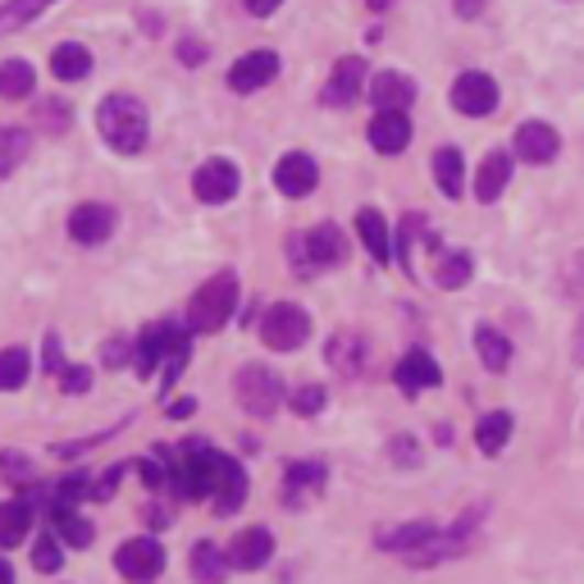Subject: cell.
<instances>
[{
    "label": "cell",
    "mask_w": 584,
    "mask_h": 584,
    "mask_svg": "<svg viewBox=\"0 0 584 584\" xmlns=\"http://www.w3.org/2000/svg\"><path fill=\"white\" fill-rule=\"evenodd\" d=\"M371 146L384 151V156H403L411 146V119L403 110H379L371 119Z\"/></svg>",
    "instance_id": "12"
},
{
    "label": "cell",
    "mask_w": 584,
    "mask_h": 584,
    "mask_svg": "<svg viewBox=\"0 0 584 584\" xmlns=\"http://www.w3.org/2000/svg\"><path fill=\"white\" fill-rule=\"evenodd\" d=\"M475 352H480V361H484L494 375H503L507 361H511V343H507V338H503L494 324H475Z\"/></svg>",
    "instance_id": "25"
},
{
    "label": "cell",
    "mask_w": 584,
    "mask_h": 584,
    "mask_svg": "<svg viewBox=\"0 0 584 584\" xmlns=\"http://www.w3.org/2000/svg\"><path fill=\"white\" fill-rule=\"evenodd\" d=\"M33 87H37V74H33L27 59H5V65H0V97L5 101L33 97Z\"/></svg>",
    "instance_id": "27"
},
{
    "label": "cell",
    "mask_w": 584,
    "mask_h": 584,
    "mask_svg": "<svg viewBox=\"0 0 584 584\" xmlns=\"http://www.w3.org/2000/svg\"><path fill=\"white\" fill-rule=\"evenodd\" d=\"M238 183H242V174H238L233 161H206V165L192 174V192H197V201H206V206H224V201L238 197Z\"/></svg>",
    "instance_id": "8"
},
{
    "label": "cell",
    "mask_w": 584,
    "mask_h": 584,
    "mask_svg": "<svg viewBox=\"0 0 584 584\" xmlns=\"http://www.w3.org/2000/svg\"><path fill=\"white\" fill-rule=\"evenodd\" d=\"M452 5H456V14H461V19H475V14L484 10V0H452Z\"/></svg>",
    "instance_id": "45"
},
{
    "label": "cell",
    "mask_w": 584,
    "mask_h": 584,
    "mask_svg": "<svg viewBox=\"0 0 584 584\" xmlns=\"http://www.w3.org/2000/svg\"><path fill=\"white\" fill-rule=\"evenodd\" d=\"M365 87V59L361 55H348L338 59L333 74H329V87H324V106H352Z\"/></svg>",
    "instance_id": "14"
},
{
    "label": "cell",
    "mask_w": 584,
    "mask_h": 584,
    "mask_svg": "<svg viewBox=\"0 0 584 584\" xmlns=\"http://www.w3.org/2000/svg\"><path fill=\"white\" fill-rule=\"evenodd\" d=\"M439 379H443V371H439V361L429 352H407L403 365H397V388H403V393L439 388Z\"/></svg>",
    "instance_id": "20"
},
{
    "label": "cell",
    "mask_w": 584,
    "mask_h": 584,
    "mask_svg": "<svg viewBox=\"0 0 584 584\" xmlns=\"http://www.w3.org/2000/svg\"><path fill=\"white\" fill-rule=\"evenodd\" d=\"M59 548H65V543L51 539V535H46V539H37V548H33V566H37V571H46V575H51V571H59V566H65V552H59Z\"/></svg>",
    "instance_id": "37"
},
{
    "label": "cell",
    "mask_w": 584,
    "mask_h": 584,
    "mask_svg": "<svg viewBox=\"0 0 584 584\" xmlns=\"http://www.w3.org/2000/svg\"><path fill=\"white\" fill-rule=\"evenodd\" d=\"M114 566H119V575L133 580V584H151L165 571V548L156 539H129V543H119Z\"/></svg>",
    "instance_id": "7"
},
{
    "label": "cell",
    "mask_w": 584,
    "mask_h": 584,
    "mask_svg": "<svg viewBox=\"0 0 584 584\" xmlns=\"http://www.w3.org/2000/svg\"><path fill=\"white\" fill-rule=\"evenodd\" d=\"M59 379H65L69 393H82V388H91V365H69V371L59 375Z\"/></svg>",
    "instance_id": "42"
},
{
    "label": "cell",
    "mask_w": 584,
    "mask_h": 584,
    "mask_svg": "<svg viewBox=\"0 0 584 584\" xmlns=\"http://www.w3.org/2000/svg\"><path fill=\"white\" fill-rule=\"evenodd\" d=\"M439 265H434V279L443 284V288H461L471 279V256L466 252H439L434 256Z\"/></svg>",
    "instance_id": "34"
},
{
    "label": "cell",
    "mask_w": 584,
    "mask_h": 584,
    "mask_svg": "<svg viewBox=\"0 0 584 584\" xmlns=\"http://www.w3.org/2000/svg\"><path fill=\"white\" fill-rule=\"evenodd\" d=\"M183 59H188V65H197V59H206V46H192V42H183Z\"/></svg>",
    "instance_id": "46"
},
{
    "label": "cell",
    "mask_w": 584,
    "mask_h": 584,
    "mask_svg": "<svg viewBox=\"0 0 584 584\" xmlns=\"http://www.w3.org/2000/svg\"><path fill=\"white\" fill-rule=\"evenodd\" d=\"M183 338H188V329H178V324H151L137 343V375H156Z\"/></svg>",
    "instance_id": "11"
},
{
    "label": "cell",
    "mask_w": 584,
    "mask_h": 584,
    "mask_svg": "<svg viewBox=\"0 0 584 584\" xmlns=\"http://www.w3.org/2000/svg\"><path fill=\"white\" fill-rule=\"evenodd\" d=\"M274 74H279V55H274V51H252L229 69V87L233 91H261L265 82H274Z\"/></svg>",
    "instance_id": "13"
},
{
    "label": "cell",
    "mask_w": 584,
    "mask_h": 584,
    "mask_svg": "<svg viewBox=\"0 0 584 584\" xmlns=\"http://www.w3.org/2000/svg\"><path fill=\"white\" fill-rule=\"evenodd\" d=\"M558 129H548L539 124V119H530V124H520L516 129V151H520V161H530V165H548V161H558Z\"/></svg>",
    "instance_id": "16"
},
{
    "label": "cell",
    "mask_w": 584,
    "mask_h": 584,
    "mask_svg": "<svg viewBox=\"0 0 584 584\" xmlns=\"http://www.w3.org/2000/svg\"><path fill=\"white\" fill-rule=\"evenodd\" d=\"M220 466H224V456L214 452V448H188V452H183V461H178L174 480H178V488L188 498H210L214 480H220Z\"/></svg>",
    "instance_id": "6"
},
{
    "label": "cell",
    "mask_w": 584,
    "mask_h": 584,
    "mask_svg": "<svg viewBox=\"0 0 584 584\" xmlns=\"http://www.w3.org/2000/svg\"><path fill=\"white\" fill-rule=\"evenodd\" d=\"M238 279L233 274H214L201 284V293L188 306V333H220L229 324V316L238 311Z\"/></svg>",
    "instance_id": "3"
},
{
    "label": "cell",
    "mask_w": 584,
    "mask_h": 584,
    "mask_svg": "<svg viewBox=\"0 0 584 584\" xmlns=\"http://www.w3.org/2000/svg\"><path fill=\"white\" fill-rule=\"evenodd\" d=\"M0 584H14V571H10V562L0 558Z\"/></svg>",
    "instance_id": "47"
},
{
    "label": "cell",
    "mask_w": 584,
    "mask_h": 584,
    "mask_svg": "<svg viewBox=\"0 0 584 584\" xmlns=\"http://www.w3.org/2000/svg\"><path fill=\"white\" fill-rule=\"evenodd\" d=\"M293 411H297V416H320V411H324V388H320V384L297 388V393H293Z\"/></svg>",
    "instance_id": "39"
},
{
    "label": "cell",
    "mask_w": 584,
    "mask_h": 584,
    "mask_svg": "<svg viewBox=\"0 0 584 584\" xmlns=\"http://www.w3.org/2000/svg\"><path fill=\"white\" fill-rule=\"evenodd\" d=\"M51 74H55V78H65V82L87 78V74H91V51L78 46V42L55 46V51H51Z\"/></svg>",
    "instance_id": "23"
},
{
    "label": "cell",
    "mask_w": 584,
    "mask_h": 584,
    "mask_svg": "<svg viewBox=\"0 0 584 584\" xmlns=\"http://www.w3.org/2000/svg\"><path fill=\"white\" fill-rule=\"evenodd\" d=\"M55 5V0H5L0 5V37H10V33H19V27H27L37 14H46Z\"/></svg>",
    "instance_id": "29"
},
{
    "label": "cell",
    "mask_w": 584,
    "mask_h": 584,
    "mask_svg": "<svg viewBox=\"0 0 584 584\" xmlns=\"http://www.w3.org/2000/svg\"><path fill=\"white\" fill-rule=\"evenodd\" d=\"M434 183H439V192L452 197V201L461 197V188H466V161H461L456 146H443L434 156Z\"/></svg>",
    "instance_id": "22"
},
{
    "label": "cell",
    "mask_w": 584,
    "mask_h": 584,
    "mask_svg": "<svg viewBox=\"0 0 584 584\" xmlns=\"http://www.w3.org/2000/svg\"><path fill=\"white\" fill-rule=\"evenodd\" d=\"M27 156V137L23 133H0V174H10Z\"/></svg>",
    "instance_id": "38"
},
{
    "label": "cell",
    "mask_w": 584,
    "mask_h": 584,
    "mask_svg": "<svg viewBox=\"0 0 584 584\" xmlns=\"http://www.w3.org/2000/svg\"><path fill=\"white\" fill-rule=\"evenodd\" d=\"M233 388H238V403L252 416H274V407L284 403V379L274 375L269 365H242Z\"/></svg>",
    "instance_id": "5"
},
{
    "label": "cell",
    "mask_w": 584,
    "mask_h": 584,
    "mask_svg": "<svg viewBox=\"0 0 584 584\" xmlns=\"http://www.w3.org/2000/svg\"><path fill=\"white\" fill-rule=\"evenodd\" d=\"M507 178H511V156L507 151H494V156H484L480 174H475V197L480 201H498L503 188H507Z\"/></svg>",
    "instance_id": "21"
},
{
    "label": "cell",
    "mask_w": 584,
    "mask_h": 584,
    "mask_svg": "<svg viewBox=\"0 0 584 584\" xmlns=\"http://www.w3.org/2000/svg\"><path fill=\"white\" fill-rule=\"evenodd\" d=\"M27 526H33V507L27 503H0V548H19Z\"/></svg>",
    "instance_id": "30"
},
{
    "label": "cell",
    "mask_w": 584,
    "mask_h": 584,
    "mask_svg": "<svg viewBox=\"0 0 584 584\" xmlns=\"http://www.w3.org/2000/svg\"><path fill=\"white\" fill-rule=\"evenodd\" d=\"M46 371L51 375H65L69 365H65V352H59V338L55 333H46Z\"/></svg>",
    "instance_id": "43"
},
{
    "label": "cell",
    "mask_w": 584,
    "mask_h": 584,
    "mask_svg": "<svg viewBox=\"0 0 584 584\" xmlns=\"http://www.w3.org/2000/svg\"><path fill=\"white\" fill-rule=\"evenodd\" d=\"M210 503H214V516H229V511H238L242 503H247V475H242L238 461L224 456V466H220V480H214Z\"/></svg>",
    "instance_id": "18"
},
{
    "label": "cell",
    "mask_w": 584,
    "mask_h": 584,
    "mask_svg": "<svg viewBox=\"0 0 584 584\" xmlns=\"http://www.w3.org/2000/svg\"><path fill=\"white\" fill-rule=\"evenodd\" d=\"M324 484V466H320V461H293V466H288V488H293V503H301V488H311V494H316V488Z\"/></svg>",
    "instance_id": "36"
},
{
    "label": "cell",
    "mask_w": 584,
    "mask_h": 584,
    "mask_svg": "<svg viewBox=\"0 0 584 584\" xmlns=\"http://www.w3.org/2000/svg\"><path fill=\"white\" fill-rule=\"evenodd\" d=\"M97 129H101V137L119 151V156H137V151L146 146V110H142V101L137 97H124V91H114V97H106L101 101V110H97Z\"/></svg>",
    "instance_id": "1"
},
{
    "label": "cell",
    "mask_w": 584,
    "mask_h": 584,
    "mask_svg": "<svg viewBox=\"0 0 584 584\" xmlns=\"http://www.w3.org/2000/svg\"><path fill=\"white\" fill-rule=\"evenodd\" d=\"M371 97H375L379 110H407V106L416 101V82H411L403 69H384V74H375V82H371Z\"/></svg>",
    "instance_id": "19"
},
{
    "label": "cell",
    "mask_w": 584,
    "mask_h": 584,
    "mask_svg": "<svg viewBox=\"0 0 584 584\" xmlns=\"http://www.w3.org/2000/svg\"><path fill=\"white\" fill-rule=\"evenodd\" d=\"M42 129L65 133L69 129V106L65 101H42Z\"/></svg>",
    "instance_id": "40"
},
{
    "label": "cell",
    "mask_w": 584,
    "mask_h": 584,
    "mask_svg": "<svg viewBox=\"0 0 584 584\" xmlns=\"http://www.w3.org/2000/svg\"><path fill=\"white\" fill-rule=\"evenodd\" d=\"M51 520H55V530H59V543L65 548H87L91 543V520H82L74 507H65V503H51Z\"/></svg>",
    "instance_id": "24"
},
{
    "label": "cell",
    "mask_w": 584,
    "mask_h": 584,
    "mask_svg": "<svg viewBox=\"0 0 584 584\" xmlns=\"http://www.w3.org/2000/svg\"><path fill=\"white\" fill-rule=\"evenodd\" d=\"M269 558H274V539H269V530H261V526L242 530V535L233 539V548H229V566H238V571H261Z\"/></svg>",
    "instance_id": "17"
},
{
    "label": "cell",
    "mask_w": 584,
    "mask_h": 584,
    "mask_svg": "<svg viewBox=\"0 0 584 584\" xmlns=\"http://www.w3.org/2000/svg\"><path fill=\"white\" fill-rule=\"evenodd\" d=\"M580 361H584V343H580Z\"/></svg>",
    "instance_id": "48"
},
{
    "label": "cell",
    "mask_w": 584,
    "mask_h": 584,
    "mask_svg": "<svg viewBox=\"0 0 584 584\" xmlns=\"http://www.w3.org/2000/svg\"><path fill=\"white\" fill-rule=\"evenodd\" d=\"M429 539H434V526H403V530H384V535H379L384 548H393V552H411V558H416V552H420Z\"/></svg>",
    "instance_id": "32"
},
{
    "label": "cell",
    "mask_w": 584,
    "mask_h": 584,
    "mask_svg": "<svg viewBox=\"0 0 584 584\" xmlns=\"http://www.w3.org/2000/svg\"><path fill=\"white\" fill-rule=\"evenodd\" d=\"M192 575L201 584H224V558H220V548H214V543H197L192 548Z\"/></svg>",
    "instance_id": "35"
},
{
    "label": "cell",
    "mask_w": 584,
    "mask_h": 584,
    "mask_svg": "<svg viewBox=\"0 0 584 584\" xmlns=\"http://www.w3.org/2000/svg\"><path fill=\"white\" fill-rule=\"evenodd\" d=\"M507 439H511V416L507 411H494V416H484L480 425H475V443H480V452H503L507 448Z\"/></svg>",
    "instance_id": "31"
},
{
    "label": "cell",
    "mask_w": 584,
    "mask_h": 584,
    "mask_svg": "<svg viewBox=\"0 0 584 584\" xmlns=\"http://www.w3.org/2000/svg\"><path fill=\"white\" fill-rule=\"evenodd\" d=\"M0 466H5V471H14V475H10L14 484H19V480H23V484L33 480V461H27V456H14V452H5V456H0Z\"/></svg>",
    "instance_id": "41"
},
{
    "label": "cell",
    "mask_w": 584,
    "mask_h": 584,
    "mask_svg": "<svg viewBox=\"0 0 584 584\" xmlns=\"http://www.w3.org/2000/svg\"><path fill=\"white\" fill-rule=\"evenodd\" d=\"M316 183H320V169L311 156H301V151H288V156L274 165V188H279L284 197H311L316 192Z\"/></svg>",
    "instance_id": "10"
},
{
    "label": "cell",
    "mask_w": 584,
    "mask_h": 584,
    "mask_svg": "<svg viewBox=\"0 0 584 584\" xmlns=\"http://www.w3.org/2000/svg\"><path fill=\"white\" fill-rule=\"evenodd\" d=\"M329 365L338 375H361V365H365V343L356 333H338L333 343H329Z\"/></svg>",
    "instance_id": "28"
},
{
    "label": "cell",
    "mask_w": 584,
    "mask_h": 584,
    "mask_svg": "<svg viewBox=\"0 0 584 584\" xmlns=\"http://www.w3.org/2000/svg\"><path fill=\"white\" fill-rule=\"evenodd\" d=\"M356 233H361V242L371 247V256H375L379 265L393 256V238H388V224H384L379 210H361V214H356Z\"/></svg>",
    "instance_id": "26"
},
{
    "label": "cell",
    "mask_w": 584,
    "mask_h": 584,
    "mask_svg": "<svg viewBox=\"0 0 584 584\" xmlns=\"http://www.w3.org/2000/svg\"><path fill=\"white\" fill-rule=\"evenodd\" d=\"M306 338H311V316L301 311L293 301H279L269 306L265 320H261V343L274 348V352H297Z\"/></svg>",
    "instance_id": "4"
},
{
    "label": "cell",
    "mask_w": 584,
    "mask_h": 584,
    "mask_svg": "<svg viewBox=\"0 0 584 584\" xmlns=\"http://www.w3.org/2000/svg\"><path fill=\"white\" fill-rule=\"evenodd\" d=\"M27 352L23 348H5L0 352V393H14V388H23L27 384Z\"/></svg>",
    "instance_id": "33"
},
{
    "label": "cell",
    "mask_w": 584,
    "mask_h": 584,
    "mask_svg": "<svg viewBox=\"0 0 584 584\" xmlns=\"http://www.w3.org/2000/svg\"><path fill=\"white\" fill-rule=\"evenodd\" d=\"M69 233H74V242H82V247H97V242H106L114 233V210L101 206V201L78 206L69 214Z\"/></svg>",
    "instance_id": "15"
},
{
    "label": "cell",
    "mask_w": 584,
    "mask_h": 584,
    "mask_svg": "<svg viewBox=\"0 0 584 584\" xmlns=\"http://www.w3.org/2000/svg\"><path fill=\"white\" fill-rule=\"evenodd\" d=\"M288 256H293V269L301 274V279H316V274L333 269V265H343L348 256V238L338 233L333 224H320L311 233H297L288 242Z\"/></svg>",
    "instance_id": "2"
},
{
    "label": "cell",
    "mask_w": 584,
    "mask_h": 584,
    "mask_svg": "<svg viewBox=\"0 0 584 584\" xmlns=\"http://www.w3.org/2000/svg\"><path fill=\"white\" fill-rule=\"evenodd\" d=\"M242 5H247L256 19H265V14H274V10H279L284 5V0H242Z\"/></svg>",
    "instance_id": "44"
},
{
    "label": "cell",
    "mask_w": 584,
    "mask_h": 584,
    "mask_svg": "<svg viewBox=\"0 0 584 584\" xmlns=\"http://www.w3.org/2000/svg\"><path fill=\"white\" fill-rule=\"evenodd\" d=\"M452 106H456L461 114H471V119L494 114V106H498V82L488 78V74H480V69L461 74V78L452 82Z\"/></svg>",
    "instance_id": "9"
}]
</instances>
